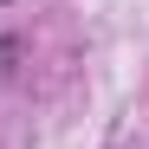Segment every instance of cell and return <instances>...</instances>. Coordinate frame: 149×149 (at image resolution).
Returning <instances> with one entry per match:
<instances>
[{"label":"cell","mask_w":149,"mask_h":149,"mask_svg":"<svg viewBox=\"0 0 149 149\" xmlns=\"http://www.w3.org/2000/svg\"><path fill=\"white\" fill-rule=\"evenodd\" d=\"M13 58H19V39H0V71H13Z\"/></svg>","instance_id":"obj_1"},{"label":"cell","mask_w":149,"mask_h":149,"mask_svg":"<svg viewBox=\"0 0 149 149\" xmlns=\"http://www.w3.org/2000/svg\"><path fill=\"white\" fill-rule=\"evenodd\" d=\"M0 7H13V0H0Z\"/></svg>","instance_id":"obj_2"}]
</instances>
